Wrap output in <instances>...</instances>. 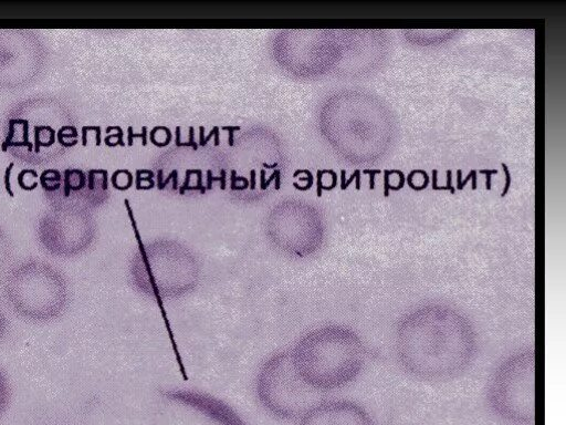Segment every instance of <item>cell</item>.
Here are the masks:
<instances>
[{"mask_svg":"<svg viewBox=\"0 0 566 425\" xmlns=\"http://www.w3.org/2000/svg\"><path fill=\"white\" fill-rule=\"evenodd\" d=\"M189 180H190V174L186 170V179H185L182 186L179 188L180 195L185 194L186 188L189 186Z\"/></svg>","mask_w":566,"mask_h":425,"instance_id":"cell-33","label":"cell"},{"mask_svg":"<svg viewBox=\"0 0 566 425\" xmlns=\"http://www.w3.org/2000/svg\"><path fill=\"white\" fill-rule=\"evenodd\" d=\"M274 172H275V178H274L275 179V189L279 190L281 187V170H280V168H275Z\"/></svg>","mask_w":566,"mask_h":425,"instance_id":"cell-34","label":"cell"},{"mask_svg":"<svg viewBox=\"0 0 566 425\" xmlns=\"http://www.w3.org/2000/svg\"><path fill=\"white\" fill-rule=\"evenodd\" d=\"M212 170L211 169H208L207 170V186H206V189H211L212 188Z\"/></svg>","mask_w":566,"mask_h":425,"instance_id":"cell-35","label":"cell"},{"mask_svg":"<svg viewBox=\"0 0 566 425\" xmlns=\"http://www.w3.org/2000/svg\"><path fill=\"white\" fill-rule=\"evenodd\" d=\"M95 235V220L90 210L73 206H51L36 226L40 246L49 255L63 259L84 253Z\"/></svg>","mask_w":566,"mask_h":425,"instance_id":"cell-9","label":"cell"},{"mask_svg":"<svg viewBox=\"0 0 566 425\" xmlns=\"http://www.w3.org/2000/svg\"><path fill=\"white\" fill-rule=\"evenodd\" d=\"M260 187L262 190L266 189V187H265V170L264 169L260 170Z\"/></svg>","mask_w":566,"mask_h":425,"instance_id":"cell-37","label":"cell"},{"mask_svg":"<svg viewBox=\"0 0 566 425\" xmlns=\"http://www.w3.org/2000/svg\"><path fill=\"white\" fill-rule=\"evenodd\" d=\"M437 175H438V170L437 169H432V189L433 190H449L447 186H438L437 185Z\"/></svg>","mask_w":566,"mask_h":425,"instance_id":"cell-25","label":"cell"},{"mask_svg":"<svg viewBox=\"0 0 566 425\" xmlns=\"http://www.w3.org/2000/svg\"><path fill=\"white\" fill-rule=\"evenodd\" d=\"M1 293L9 308L33 323H49L67 310L71 286L54 265L41 259H25L2 274Z\"/></svg>","mask_w":566,"mask_h":425,"instance_id":"cell-4","label":"cell"},{"mask_svg":"<svg viewBox=\"0 0 566 425\" xmlns=\"http://www.w3.org/2000/svg\"><path fill=\"white\" fill-rule=\"evenodd\" d=\"M301 173H305L307 177H301L300 180H307V184L304 187L300 186L297 183H293L292 185L298 190H307L313 186V174L308 169H296L293 173V177L298 176Z\"/></svg>","mask_w":566,"mask_h":425,"instance_id":"cell-15","label":"cell"},{"mask_svg":"<svg viewBox=\"0 0 566 425\" xmlns=\"http://www.w3.org/2000/svg\"><path fill=\"white\" fill-rule=\"evenodd\" d=\"M219 132V127L218 126H213L212 129L210 131V133L208 134L207 137H205V141H203V146L208 143V141L214 136V134Z\"/></svg>","mask_w":566,"mask_h":425,"instance_id":"cell-38","label":"cell"},{"mask_svg":"<svg viewBox=\"0 0 566 425\" xmlns=\"http://www.w3.org/2000/svg\"><path fill=\"white\" fill-rule=\"evenodd\" d=\"M13 257V242L9 234L0 226V276L9 268Z\"/></svg>","mask_w":566,"mask_h":425,"instance_id":"cell-13","label":"cell"},{"mask_svg":"<svg viewBox=\"0 0 566 425\" xmlns=\"http://www.w3.org/2000/svg\"><path fill=\"white\" fill-rule=\"evenodd\" d=\"M297 425H376L373 416L359 404L348 400L315 402Z\"/></svg>","mask_w":566,"mask_h":425,"instance_id":"cell-11","label":"cell"},{"mask_svg":"<svg viewBox=\"0 0 566 425\" xmlns=\"http://www.w3.org/2000/svg\"><path fill=\"white\" fill-rule=\"evenodd\" d=\"M12 400V385L8 373L0 367V417L8 411Z\"/></svg>","mask_w":566,"mask_h":425,"instance_id":"cell-14","label":"cell"},{"mask_svg":"<svg viewBox=\"0 0 566 425\" xmlns=\"http://www.w3.org/2000/svg\"><path fill=\"white\" fill-rule=\"evenodd\" d=\"M199 145L200 146H203V141H205V127L203 126H200L199 127Z\"/></svg>","mask_w":566,"mask_h":425,"instance_id":"cell-40","label":"cell"},{"mask_svg":"<svg viewBox=\"0 0 566 425\" xmlns=\"http://www.w3.org/2000/svg\"><path fill=\"white\" fill-rule=\"evenodd\" d=\"M177 175H178V170H177V169H174V170L168 175V177H167V178H166V179H165V180H164L159 186H157V187H158V189H164V188L167 186V184L169 183V180H170L171 178H174L175 176H177Z\"/></svg>","mask_w":566,"mask_h":425,"instance_id":"cell-30","label":"cell"},{"mask_svg":"<svg viewBox=\"0 0 566 425\" xmlns=\"http://www.w3.org/2000/svg\"><path fill=\"white\" fill-rule=\"evenodd\" d=\"M262 167H264V168H275V167H277V163H273V164L269 165L265 162H263L262 163Z\"/></svg>","mask_w":566,"mask_h":425,"instance_id":"cell-43","label":"cell"},{"mask_svg":"<svg viewBox=\"0 0 566 425\" xmlns=\"http://www.w3.org/2000/svg\"><path fill=\"white\" fill-rule=\"evenodd\" d=\"M322 173L323 174H331L332 175V178H333V182L329 186H324L322 187V190L325 189V190H331L333 189L336 184H337V175L336 173L333 170V169H322Z\"/></svg>","mask_w":566,"mask_h":425,"instance_id":"cell-22","label":"cell"},{"mask_svg":"<svg viewBox=\"0 0 566 425\" xmlns=\"http://www.w3.org/2000/svg\"><path fill=\"white\" fill-rule=\"evenodd\" d=\"M195 128L193 126H190L189 127V141L188 143L190 144V147H192L193 151H197L198 149V144L197 142H195Z\"/></svg>","mask_w":566,"mask_h":425,"instance_id":"cell-26","label":"cell"},{"mask_svg":"<svg viewBox=\"0 0 566 425\" xmlns=\"http://www.w3.org/2000/svg\"><path fill=\"white\" fill-rule=\"evenodd\" d=\"M240 128H241L240 126H222V129L229 132V146H233V144H234L233 133H234V131H239Z\"/></svg>","mask_w":566,"mask_h":425,"instance_id":"cell-24","label":"cell"},{"mask_svg":"<svg viewBox=\"0 0 566 425\" xmlns=\"http://www.w3.org/2000/svg\"><path fill=\"white\" fill-rule=\"evenodd\" d=\"M301 380L315 393L335 391L353 383L366 363V346L349 326L324 324L297 338L289 349Z\"/></svg>","mask_w":566,"mask_h":425,"instance_id":"cell-3","label":"cell"},{"mask_svg":"<svg viewBox=\"0 0 566 425\" xmlns=\"http://www.w3.org/2000/svg\"><path fill=\"white\" fill-rule=\"evenodd\" d=\"M220 174H221L220 177H212V180L220 182V188L223 190V189H226V176H227L226 169L222 168L220 170Z\"/></svg>","mask_w":566,"mask_h":425,"instance_id":"cell-27","label":"cell"},{"mask_svg":"<svg viewBox=\"0 0 566 425\" xmlns=\"http://www.w3.org/2000/svg\"><path fill=\"white\" fill-rule=\"evenodd\" d=\"M9 332V321L0 307V343L7 338Z\"/></svg>","mask_w":566,"mask_h":425,"instance_id":"cell-17","label":"cell"},{"mask_svg":"<svg viewBox=\"0 0 566 425\" xmlns=\"http://www.w3.org/2000/svg\"><path fill=\"white\" fill-rule=\"evenodd\" d=\"M394 348L399 366L415 380L444 383L463 375L476 357L479 338L458 308L429 302L397 323Z\"/></svg>","mask_w":566,"mask_h":425,"instance_id":"cell-1","label":"cell"},{"mask_svg":"<svg viewBox=\"0 0 566 425\" xmlns=\"http://www.w3.org/2000/svg\"><path fill=\"white\" fill-rule=\"evenodd\" d=\"M475 173H476V170H475V169H471V170L469 172L468 176H467L463 180H461V183H460V185H459V186H457V189H458V190H462V189H463V187L465 186V184L469 182V179H471V178H472L473 174H475Z\"/></svg>","mask_w":566,"mask_h":425,"instance_id":"cell-29","label":"cell"},{"mask_svg":"<svg viewBox=\"0 0 566 425\" xmlns=\"http://www.w3.org/2000/svg\"><path fill=\"white\" fill-rule=\"evenodd\" d=\"M392 174V169H385L384 170V196L385 197H388L389 196V175Z\"/></svg>","mask_w":566,"mask_h":425,"instance_id":"cell-21","label":"cell"},{"mask_svg":"<svg viewBox=\"0 0 566 425\" xmlns=\"http://www.w3.org/2000/svg\"><path fill=\"white\" fill-rule=\"evenodd\" d=\"M49 63V50L32 29H0V92H13L39 81Z\"/></svg>","mask_w":566,"mask_h":425,"instance_id":"cell-8","label":"cell"},{"mask_svg":"<svg viewBox=\"0 0 566 425\" xmlns=\"http://www.w3.org/2000/svg\"><path fill=\"white\" fill-rule=\"evenodd\" d=\"M501 166H502V169L505 174V184H504V188H503V191L501 193V197H504L506 195V193L509 191V188L511 186V173L509 170V167L506 164L504 163H501Z\"/></svg>","mask_w":566,"mask_h":425,"instance_id":"cell-19","label":"cell"},{"mask_svg":"<svg viewBox=\"0 0 566 425\" xmlns=\"http://www.w3.org/2000/svg\"><path fill=\"white\" fill-rule=\"evenodd\" d=\"M140 173H139V169H136V189H142V185H140Z\"/></svg>","mask_w":566,"mask_h":425,"instance_id":"cell-41","label":"cell"},{"mask_svg":"<svg viewBox=\"0 0 566 425\" xmlns=\"http://www.w3.org/2000/svg\"><path fill=\"white\" fill-rule=\"evenodd\" d=\"M249 187L251 190H253L255 188V170L254 169H251L250 170V183H249Z\"/></svg>","mask_w":566,"mask_h":425,"instance_id":"cell-36","label":"cell"},{"mask_svg":"<svg viewBox=\"0 0 566 425\" xmlns=\"http://www.w3.org/2000/svg\"><path fill=\"white\" fill-rule=\"evenodd\" d=\"M187 172L191 175V174H196L197 175V190H199L201 194H205L206 191V186L202 185V172L201 169L199 168H196V169H187Z\"/></svg>","mask_w":566,"mask_h":425,"instance_id":"cell-18","label":"cell"},{"mask_svg":"<svg viewBox=\"0 0 566 425\" xmlns=\"http://www.w3.org/2000/svg\"><path fill=\"white\" fill-rule=\"evenodd\" d=\"M254 394L268 414L282 421H297L317 402L316 393L296 373L289 350L276 351L261 362Z\"/></svg>","mask_w":566,"mask_h":425,"instance_id":"cell-6","label":"cell"},{"mask_svg":"<svg viewBox=\"0 0 566 425\" xmlns=\"http://www.w3.org/2000/svg\"><path fill=\"white\" fill-rule=\"evenodd\" d=\"M167 400L185 405L218 425H249L227 402L209 393L193 388H171Z\"/></svg>","mask_w":566,"mask_h":425,"instance_id":"cell-12","label":"cell"},{"mask_svg":"<svg viewBox=\"0 0 566 425\" xmlns=\"http://www.w3.org/2000/svg\"><path fill=\"white\" fill-rule=\"evenodd\" d=\"M363 174L369 175V189L375 188V175L380 174V169H364Z\"/></svg>","mask_w":566,"mask_h":425,"instance_id":"cell-23","label":"cell"},{"mask_svg":"<svg viewBox=\"0 0 566 425\" xmlns=\"http://www.w3.org/2000/svg\"><path fill=\"white\" fill-rule=\"evenodd\" d=\"M316 177H317V189H316V193H317V196L321 197L322 196V187H323V183H322V177H323V173H322V169H318L317 173H316Z\"/></svg>","mask_w":566,"mask_h":425,"instance_id":"cell-28","label":"cell"},{"mask_svg":"<svg viewBox=\"0 0 566 425\" xmlns=\"http://www.w3.org/2000/svg\"><path fill=\"white\" fill-rule=\"evenodd\" d=\"M447 187L451 191V194H454V187L452 186V172H451V169L447 170Z\"/></svg>","mask_w":566,"mask_h":425,"instance_id":"cell-31","label":"cell"},{"mask_svg":"<svg viewBox=\"0 0 566 425\" xmlns=\"http://www.w3.org/2000/svg\"><path fill=\"white\" fill-rule=\"evenodd\" d=\"M235 178H237V170L232 169L231 170V189L232 190H235V188H237V180H235Z\"/></svg>","mask_w":566,"mask_h":425,"instance_id":"cell-39","label":"cell"},{"mask_svg":"<svg viewBox=\"0 0 566 425\" xmlns=\"http://www.w3.org/2000/svg\"><path fill=\"white\" fill-rule=\"evenodd\" d=\"M77 135L71 107L60 97L40 94L10 107L1 147L22 163L42 165L63 157Z\"/></svg>","mask_w":566,"mask_h":425,"instance_id":"cell-2","label":"cell"},{"mask_svg":"<svg viewBox=\"0 0 566 425\" xmlns=\"http://www.w3.org/2000/svg\"><path fill=\"white\" fill-rule=\"evenodd\" d=\"M134 137H140L143 146H146L147 145V127L143 126L140 134H134L133 133V127L128 126V135H127L128 146L133 145V138Z\"/></svg>","mask_w":566,"mask_h":425,"instance_id":"cell-16","label":"cell"},{"mask_svg":"<svg viewBox=\"0 0 566 425\" xmlns=\"http://www.w3.org/2000/svg\"><path fill=\"white\" fill-rule=\"evenodd\" d=\"M139 173L140 175L142 174H147L148 176H150L151 178L155 177V173L151 172L150 169H139Z\"/></svg>","mask_w":566,"mask_h":425,"instance_id":"cell-42","label":"cell"},{"mask_svg":"<svg viewBox=\"0 0 566 425\" xmlns=\"http://www.w3.org/2000/svg\"><path fill=\"white\" fill-rule=\"evenodd\" d=\"M101 169L83 170L66 168L62 172L59 186L51 193L44 194L51 206H73L90 210L101 201L97 187L107 190V178L97 184Z\"/></svg>","mask_w":566,"mask_h":425,"instance_id":"cell-10","label":"cell"},{"mask_svg":"<svg viewBox=\"0 0 566 425\" xmlns=\"http://www.w3.org/2000/svg\"><path fill=\"white\" fill-rule=\"evenodd\" d=\"M479 173L485 175V188H486V190H490L491 189V176L493 174H497V169H480Z\"/></svg>","mask_w":566,"mask_h":425,"instance_id":"cell-20","label":"cell"},{"mask_svg":"<svg viewBox=\"0 0 566 425\" xmlns=\"http://www.w3.org/2000/svg\"><path fill=\"white\" fill-rule=\"evenodd\" d=\"M486 400L499 417L533 424L535 419V353L520 350L504 359L494 370Z\"/></svg>","mask_w":566,"mask_h":425,"instance_id":"cell-7","label":"cell"},{"mask_svg":"<svg viewBox=\"0 0 566 425\" xmlns=\"http://www.w3.org/2000/svg\"><path fill=\"white\" fill-rule=\"evenodd\" d=\"M138 252L129 267L134 290L145 298L170 301L191 294L200 284L197 259L177 247H146L137 235Z\"/></svg>","mask_w":566,"mask_h":425,"instance_id":"cell-5","label":"cell"},{"mask_svg":"<svg viewBox=\"0 0 566 425\" xmlns=\"http://www.w3.org/2000/svg\"><path fill=\"white\" fill-rule=\"evenodd\" d=\"M358 174H360V169H355V172L350 175V177L347 180H345V184L340 188L343 190L346 189Z\"/></svg>","mask_w":566,"mask_h":425,"instance_id":"cell-32","label":"cell"}]
</instances>
